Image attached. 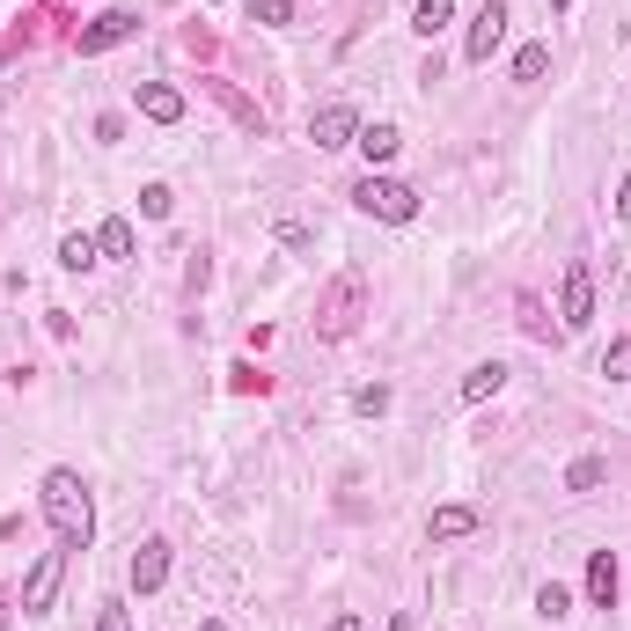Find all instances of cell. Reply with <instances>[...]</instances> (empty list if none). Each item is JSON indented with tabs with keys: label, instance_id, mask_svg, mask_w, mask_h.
<instances>
[{
	"label": "cell",
	"instance_id": "obj_1",
	"mask_svg": "<svg viewBox=\"0 0 631 631\" xmlns=\"http://www.w3.org/2000/svg\"><path fill=\"white\" fill-rule=\"evenodd\" d=\"M37 507H45V522H52V536L67 551H88V536H96V507H88V485H81L74 463H52V470H45Z\"/></svg>",
	"mask_w": 631,
	"mask_h": 631
},
{
	"label": "cell",
	"instance_id": "obj_2",
	"mask_svg": "<svg viewBox=\"0 0 631 631\" xmlns=\"http://www.w3.org/2000/svg\"><path fill=\"white\" fill-rule=\"evenodd\" d=\"M368 316V272H338L316 301V338H352Z\"/></svg>",
	"mask_w": 631,
	"mask_h": 631
},
{
	"label": "cell",
	"instance_id": "obj_3",
	"mask_svg": "<svg viewBox=\"0 0 631 631\" xmlns=\"http://www.w3.org/2000/svg\"><path fill=\"white\" fill-rule=\"evenodd\" d=\"M352 206L368 213V221H389V229L419 221V192H411V184H397V176H375V169L352 184Z\"/></svg>",
	"mask_w": 631,
	"mask_h": 631
},
{
	"label": "cell",
	"instance_id": "obj_4",
	"mask_svg": "<svg viewBox=\"0 0 631 631\" xmlns=\"http://www.w3.org/2000/svg\"><path fill=\"white\" fill-rule=\"evenodd\" d=\"M588 323H595V272L573 258V264H565V287H559V331L580 338Z\"/></svg>",
	"mask_w": 631,
	"mask_h": 631
},
{
	"label": "cell",
	"instance_id": "obj_5",
	"mask_svg": "<svg viewBox=\"0 0 631 631\" xmlns=\"http://www.w3.org/2000/svg\"><path fill=\"white\" fill-rule=\"evenodd\" d=\"M59 580H67V544H59V551H37V565L22 573V617H45V610H52Z\"/></svg>",
	"mask_w": 631,
	"mask_h": 631
},
{
	"label": "cell",
	"instance_id": "obj_6",
	"mask_svg": "<svg viewBox=\"0 0 631 631\" xmlns=\"http://www.w3.org/2000/svg\"><path fill=\"white\" fill-rule=\"evenodd\" d=\"M507 0H485V8H477L470 16V37H463V59H470V67H485L492 52H499V45H507Z\"/></svg>",
	"mask_w": 631,
	"mask_h": 631
},
{
	"label": "cell",
	"instance_id": "obj_7",
	"mask_svg": "<svg viewBox=\"0 0 631 631\" xmlns=\"http://www.w3.org/2000/svg\"><path fill=\"white\" fill-rule=\"evenodd\" d=\"M309 140L323 147V155H338V147H352V140H360V110H352V104H323V110H316V118H309Z\"/></svg>",
	"mask_w": 631,
	"mask_h": 631
},
{
	"label": "cell",
	"instance_id": "obj_8",
	"mask_svg": "<svg viewBox=\"0 0 631 631\" xmlns=\"http://www.w3.org/2000/svg\"><path fill=\"white\" fill-rule=\"evenodd\" d=\"M133 30H140V16H133V8H104V16L88 22L74 45H81V59H96V52H110V45H125Z\"/></svg>",
	"mask_w": 631,
	"mask_h": 631
},
{
	"label": "cell",
	"instance_id": "obj_9",
	"mask_svg": "<svg viewBox=\"0 0 631 631\" xmlns=\"http://www.w3.org/2000/svg\"><path fill=\"white\" fill-rule=\"evenodd\" d=\"M162 580H169V544H162V536H147V544L125 559V588H133V595H155Z\"/></svg>",
	"mask_w": 631,
	"mask_h": 631
},
{
	"label": "cell",
	"instance_id": "obj_10",
	"mask_svg": "<svg viewBox=\"0 0 631 631\" xmlns=\"http://www.w3.org/2000/svg\"><path fill=\"white\" fill-rule=\"evenodd\" d=\"M477 528H485V514H477L470 499H448V507L426 514V536H434V544H456V536H477Z\"/></svg>",
	"mask_w": 631,
	"mask_h": 631
},
{
	"label": "cell",
	"instance_id": "obj_11",
	"mask_svg": "<svg viewBox=\"0 0 631 631\" xmlns=\"http://www.w3.org/2000/svg\"><path fill=\"white\" fill-rule=\"evenodd\" d=\"M133 104H140V118H155V125H184V96H176L169 81H140Z\"/></svg>",
	"mask_w": 631,
	"mask_h": 631
},
{
	"label": "cell",
	"instance_id": "obj_12",
	"mask_svg": "<svg viewBox=\"0 0 631 631\" xmlns=\"http://www.w3.org/2000/svg\"><path fill=\"white\" fill-rule=\"evenodd\" d=\"M588 610H617V551H588Z\"/></svg>",
	"mask_w": 631,
	"mask_h": 631
},
{
	"label": "cell",
	"instance_id": "obj_13",
	"mask_svg": "<svg viewBox=\"0 0 631 631\" xmlns=\"http://www.w3.org/2000/svg\"><path fill=\"white\" fill-rule=\"evenodd\" d=\"M507 389V360H477L470 375H463V404H485V397H499Z\"/></svg>",
	"mask_w": 631,
	"mask_h": 631
},
{
	"label": "cell",
	"instance_id": "obj_14",
	"mask_svg": "<svg viewBox=\"0 0 631 631\" xmlns=\"http://www.w3.org/2000/svg\"><path fill=\"white\" fill-rule=\"evenodd\" d=\"M352 147H360V155H368L375 169H382V162H397L404 133H397V125H360V140H352Z\"/></svg>",
	"mask_w": 631,
	"mask_h": 631
},
{
	"label": "cell",
	"instance_id": "obj_15",
	"mask_svg": "<svg viewBox=\"0 0 631 631\" xmlns=\"http://www.w3.org/2000/svg\"><path fill=\"white\" fill-rule=\"evenodd\" d=\"M206 88H213V96H221V104H229V118L243 125V133H264V110L250 104V96H243V88H235V81H206Z\"/></svg>",
	"mask_w": 631,
	"mask_h": 631
},
{
	"label": "cell",
	"instance_id": "obj_16",
	"mask_svg": "<svg viewBox=\"0 0 631 631\" xmlns=\"http://www.w3.org/2000/svg\"><path fill=\"white\" fill-rule=\"evenodd\" d=\"M96 250H104V258H133V250H140V235H133V221H118V213H110L104 229H96Z\"/></svg>",
	"mask_w": 631,
	"mask_h": 631
},
{
	"label": "cell",
	"instance_id": "obj_17",
	"mask_svg": "<svg viewBox=\"0 0 631 631\" xmlns=\"http://www.w3.org/2000/svg\"><path fill=\"white\" fill-rule=\"evenodd\" d=\"M59 264H67V272H88V264H104V250H96V235H59Z\"/></svg>",
	"mask_w": 631,
	"mask_h": 631
},
{
	"label": "cell",
	"instance_id": "obj_18",
	"mask_svg": "<svg viewBox=\"0 0 631 631\" xmlns=\"http://www.w3.org/2000/svg\"><path fill=\"white\" fill-rule=\"evenodd\" d=\"M448 22H456V0H419V8H411V30L419 37H440Z\"/></svg>",
	"mask_w": 631,
	"mask_h": 631
},
{
	"label": "cell",
	"instance_id": "obj_19",
	"mask_svg": "<svg viewBox=\"0 0 631 631\" xmlns=\"http://www.w3.org/2000/svg\"><path fill=\"white\" fill-rule=\"evenodd\" d=\"M536 617H544V624H559V617H573V588H559V580H544V588H536Z\"/></svg>",
	"mask_w": 631,
	"mask_h": 631
},
{
	"label": "cell",
	"instance_id": "obj_20",
	"mask_svg": "<svg viewBox=\"0 0 631 631\" xmlns=\"http://www.w3.org/2000/svg\"><path fill=\"white\" fill-rule=\"evenodd\" d=\"M602 477H610V463H602V456H580V463H565V492H595Z\"/></svg>",
	"mask_w": 631,
	"mask_h": 631
},
{
	"label": "cell",
	"instance_id": "obj_21",
	"mask_svg": "<svg viewBox=\"0 0 631 631\" xmlns=\"http://www.w3.org/2000/svg\"><path fill=\"white\" fill-rule=\"evenodd\" d=\"M551 74V45H522L514 52V81H544Z\"/></svg>",
	"mask_w": 631,
	"mask_h": 631
},
{
	"label": "cell",
	"instance_id": "obj_22",
	"mask_svg": "<svg viewBox=\"0 0 631 631\" xmlns=\"http://www.w3.org/2000/svg\"><path fill=\"white\" fill-rule=\"evenodd\" d=\"M514 316H522V331H528V338H551V331H559V323L544 316V301H536V294H522V301H514Z\"/></svg>",
	"mask_w": 631,
	"mask_h": 631
},
{
	"label": "cell",
	"instance_id": "obj_23",
	"mask_svg": "<svg viewBox=\"0 0 631 631\" xmlns=\"http://www.w3.org/2000/svg\"><path fill=\"white\" fill-rule=\"evenodd\" d=\"M250 22H264V30H287V22H294V0H250Z\"/></svg>",
	"mask_w": 631,
	"mask_h": 631
},
{
	"label": "cell",
	"instance_id": "obj_24",
	"mask_svg": "<svg viewBox=\"0 0 631 631\" xmlns=\"http://www.w3.org/2000/svg\"><path fill=\"white\" fill-rule=\"evenodd\" d=\"M602 375H610V382H631V338H610V352H602Z\"/></svg>",
	"mask_w": 631,
	"mask_h": 631
},
{
	"label": "cell",
	"instance_id": "obj_25",
	"mask_svg": "<svg viewBox=\"0 0 631 631\" xmlns=\"http://www.w3.org/2000/svg\"><path fill=\"white\" fill-rule=\"evenodd\" d=\"M169 206H176L169 184H147V192H140V213H147V221H169Z\"/></svg>",
	"mask_w": 631,
	"mask_h": 631
},
{
	"label": "cell",
	"instance_id": "obj_26",
	"mask_svg": "<svg viewBox=\"0 0 631 631\" xmlns=\"http://www.w3.org/2000/svg\"><path fill=\"white\" fill-rule=\"evenodd\" d=\"M96 631H133V610L125 602H96Z\"/></svg>",
	"mask_w": 631,
	"mask_h": 631
},
{
	"label": "cell",
	"instance_id": "obj_27",
	"mask_svg": "<svg viewBox=\"0 0 631 631\" xmlns=\"http://www.w3.org/2000/svg\"><path fill=\"white\" fill-rule=\"evenodd\" d=\"M352 411H368V419H375V411H389V389L382 382H375V389H352Z\"/></svg>",
	"mask_w": 631,
	"mask_h": 631
},
{
	"label": "cell",
	"instance_id": "obj_28",
	"mask_svg": "<svg viewBox=\"0 0 631 631\" xmlns=\"http://www.w3.org/2000/svg\"><path fill=\"white\" fill-rule=\"evenodd\" d=\"M272 235H280V243H287V250H309V243H316V235H309V229H301V221H280V229H272Z\"/></svg>",
	"mask_w": 631,
	"mask_h": 631
},
{
	"label": "cell",
	"instance_id": "obj_29",
	"mask_svg": "<svg viewBox=\"0 0 631 631\" xmlns=\"http://www.w3.org/2000/svg\"><path fill=\"white\" fill-rule=\"evenodd\" d=\"M617 221H631V176L617 184Z\"/></svg>",
	"mask_w": 631,
	"mask_h": 631
},
{
	"label": "cell",
	"instance_id": "obj_30",
	"mask_svg": "<svg viewBox=\"0 0 631 631\" xmlns=\"http://www.w3.org/2000/svg\"><path fill=\"white\" fill-rule=\"evenodd\" d=\"M382 631H411V610H389V624Z\"/></svg>",
	"mask_w": 631,
	"mask_h": 631
},
{
	"label": "cell",
	"instance_id": "obj_31",
	"mask_svg": "<svg viewBox=\"0 0 631 631\" xmlns=\"http://www.w3.org/2000/svg\"><path fill=\"white\" fill-rule=\"evenodd\" d=\"M331 631H360V617H352V610H338V617H331Z\"/></svg>",
	"mask_w": 631,
	"mask_h": 631
},
{
	"label": "cell",
	"instance_id": "obj_32",
	"mask_svg": "<svg viewBox=\"0 0 631 631\" xmlns=\"http://www.w3.org/2000/svg\"><path fill=\"white\" fill-rule=\"evenodd\" d=\"M565 8H573V0H551V16H565Z\"/></svg>",
	"mask_w": 631,
	"mask_h": 631
}]
</instances>
